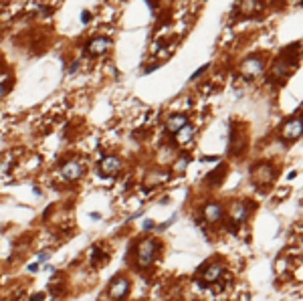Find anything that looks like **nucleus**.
<instances>
[{"label":"nucleus","instance_id":"f257e3e1","mask_svg":"<svg viewBox=\"0 0 303 301\" xmlns=\"http://www.w3.org/2000/svg\"><path fill=\"white\" fill-rule=\"evenodd\" d=\"M160 251L158 239H144L136 245V265L138 269H148V267L156 261V255Z\"/></svg>","mask_w":303,"mask_h":301},{"label":"nucleus","instance_id":"f03ea898","mask_svg":"<svg viewBox=\"0 0 303 301\" xmlns=\"http://www.w3.org/2000/svg\"><path fill=\"white\" fill-rule=\"evenodd\" d=\"M225 275V263L223 261H210L206 263L202 269L198 271V279H200V285L202 287H208V285H214Z\"/></svg>","mask_w":303,"mask_h":301},{"label":"nucleus","instance_id":"7ed1b4c3","mask_svg":"<svg viewBox=\"0 0 303 301\" xmlns=\"http://www.w3.org/2000/svg\"><path fill=\"white\" fill-rule=\"evenodd\" d=\"M129 289H131V283L126 275H115L111 281H109V285H107V295L109 299L113 301H124L127 295H129Z\"/></svg>","mask_w":303,"mask_h":301},{"label":"nucleus","instance_id":"20e7f679","mask_svg":"<svg viewBox=\"0 0 303 301\" xmlns=\"http://www.w3.org/2000/svg\"><path fill=\"white\" fill-rule=\"evenodd\" d=\"M275 166L271 162H259L252 166V170H251V178L252 182H257L259 186H265V184H271L275 180Z\"/></svg>","mask_w":303,"mask_h":301},{"label":"nucleus","instance_id":"39448f33","mask_svg":"<svg viewBox=\"0 0 303 301\" xmlns=\"http://www.w3.org/2000/svg\"><path fill=\"white\" fill-rule=\"evenodd\" d=\"M83 172H85V166H83L81 160L71 158L61 164V178L65 182H77L83 178Z\"/></svg>","mask_w":303,"mask_h":301},{"label":"nucleus","instance_id":"423d86ee","mask_svg":"<svg viewBox=\"0 0 303 301\" xmlns=\"http://www.w3.org/2000/svg\"><path fill=\"white\" fill-rule=\"evenodd\" d=\"M293 69H295V59H291V51H287V53L281 55V57L275 61L273 69H271V79L281 81V79L287 77Z\"/></svg>","mask_w":303,"mask_h":301},{"label":"nucleus","instance_id":"0eeeda50","mask_svg":"<svg viewBox=\"0 0 303 301\" xmlns=\"http://www.w3.org/2000/svg\"><path fill=\"white\" fill-rule=\"evenodd\" d=\"M303 136V113L295 115V118H291L287 124H285L281 127V138L285 142H295L297 138Z\"/></svg>","mask_w":303,"mask_h":301},{"label":"nucleus","instance_id":"6e6552de","mask_svg":"<svg viewBox=\"0 0 303 301\" xmlns=\"http://www.w3.org/2000/svg\"><path fill=\"white\" fill-rule=\"evenodd\" d=\"M122 166H124V162H122L120 156H113V154L103 156V158H101V162H99V174L103 178H113V176L120 174Z\"/></svg>","mask_w":303,"mask_h":301},{"label":"nucleus","instance_id":"1a4fd4ad","mask_svg":"<svg viewBox=\"0 0 303 301\" xmlns=\"http://www.w3.org/2000/svg\"><path fill=\"white\" fill-rule=\"evenodd\" d=\"M228 219H230V226L237 228L241 226L247 219H249V204L243 202V200H234L228 206Z\"/></svg>","mask_w":303,"mask_h":301},{"label":"nucleus","instance_id":"9d476101","mask_svg":"<svg viewBox=\"0 0 303 301\" xmlns=\"http://www.w3.org/2000/svg\"><path fill=\"white\" fill-rule=\"evenodd\" d=\"M263 69H265V65H263V59H261V57H247V59L241 61V65H239L241 75L247 77V79L259 77V75L263 73Z\"/></svg>","mask_w":303,"mask_h":301},{"label":"nucleus","instance_id":"9b49d317","mask_svg":"<svg viewBox=\"0 0 303 301\" xmlns=\"http://www.w3.org/2000/svg\"><path fill=\"white\" fill-rule=\"evenodd\" d=\"M111 45H113V41H111L109 37L99 35V37H93V39L85 45V51H87V55H91V57H101V55H105V53L109 51Z\"/></svg>","mask_w":303,"mask_h":301},{"label":"nucleus","instance_id":"f8f14e48","mask_svg":"<svg viewBox=\"0 0 303 301\" xmlns=\"http://www.w3.org/2000/svg\"><path fill=\"white\" fill-rule=\"evenodd\" d=\"M202 216H204V221L208 225L223 223V219H225L223 204H218V202H214V200H210V202H206L204 206H202Z\"/></svg>","mask_w":303,"mask_h":301},{"label":"nucleus","instance_id":"ddd939ff","mask_svg":"<svg viewBox=\"0 0 303 301\" xmlns=\"http://www.w3.org/2000/svg\"><path fill=\"white\" fill-rule=\"evenodd\" d=\"M188 124V115L186 113H170L166 118V122H164V125H166V131L168 133H176Z\"/></svg>","mask_w":303,"mask_h":301},{"label":"nucleus","instance_id":"4468645a","mask_svg":"<svg viewBox=\"0 0 303 301\" xmlns=\"http://www.w3.org/2000/svg\"><path fill=\"white\" fill-rule=\"evenodd\" d=\"M168 178H170V172H168V170H154V172H150V174L146 176V186H148V188L160 186V184L168 182Z\"/></svg>","mask_w":303,"mask_h":301},{"label":"nucleus","instance_id":"2eb2a0df","mask_svg":"<svg viewBox=\"0 0 303 301\" xmlns=\"http://www.w3.org/2000/svg\"><path fill=\"white\" fill-rule=\"evenodd\" d=\"M228 142H230V154H234L237 156L241 150L245 148L243 144H245V140H243V131L241 129H237V127H232L230 129V138H228Z\"/></svg>","mask_w":303,"mask_h":301},{"label":"nucleus","instance_id":"dca6fc26","mask_svg":"<svg viewBox=\"0 0 303 301\" xmlns=\"http://www.w3.org/2000/svg\"><path fill=\"white\" fill-rule=\"evenodd\" d=\"M194 133H196V127L186 124L178 133H176V144H188L192 138H194Z\"/></svg>","mask_w":303,"mask_h":301},{"label":"nucleus","instance_id":"f3484780","mask_svg":"<svg viewBox=\"0 0 303 301\" xmlns=\"http://www.w3.org/2000/svg\"><path fill=\"white\" fill-rule=\"evenodd\" d=\"M190 162H192V156L186 154V152H182V154L176 158V162H174V170H176L178 174H184V172H186V168L190 166Z\"/></svg>","mask_w":303,"mask_h":301},{"label":"nucleus","instance_id":"a211bd4d","mask_svg":"<svg viewBox=\"0 0 303 301\" xmlns=\"http://www.w3.org/2000/svg\"><path fill=\"white\" fill-rule=\"evenodd\" d=\"M223 176H227V168H225V166H218L214 172H210V174L206 176V182L210 184V186H216V184L223 182Z\"/></svg>","mask_w":303,"mask_h":301},{"label":"nucleus","instance_id":"6ab92c4d","mask_svg":"<svg viewBox=\"0 0 303 301\" xmlns=\"http://www.w3.org/2000/svg\"><path fill=\"white\" fill-rule=\"evenodd\" d=\"M105 259H107V255H103V253H101V249L97 245H93L91 247V263L97 265V261H105Z\"/></svg>","mask_w":303,"mask_h":301},{"label":"nucleus","instance_id":"aec40b11","mask_svg":"<svg viewBox=\"0 0 303 301\" xmlns=\"http://www.w3.org/2000/svg\"><path fill=\"white\" fill-rule=\"evenodd\" d=\"M49 259H50V251L45 249V251H41V253L37 255V261H35V263H39V265H47Z\"/></svg>","mask_w":303,"mask_h":301},{"label":"nucleus","instance_id":"412c9836","mask_svg":"<svg viewBox=\"0 0 303 301\" xmlns=\"http://www.w3.org/2000/svg\"><path fill=\"white\" fill-rule=\"evenodd\" d=\"M174 221H176V214H174V216H170V219H168L166 223H162V225H156V230H158V232H164V230H166L168 226H170Z\"/></svg>","mask_w":303,"mask_h":301},{"label":"nucleus","instance_id":"4be33fe9","mask_svg":"<svg viewBox=\"0 0 303 301\" xmlns=\"http://www.w3.org/2000/svg\"><path fill=\"white\" fill-rule=\"evenodd\" d=\"M79 67H81V61H71L69 63V67H67V73H69V75H73V73H77L79 71Z\"/></svg>","mask_w":303,"mask_h":301},{"label":"nucleus","instance_id":"5701e85b","mask_svg":"<svg viewBox=\"0 0 303 301\" xmlns=\"http://www.w3.org/2000/svg\"><path fill=\"white\" fill-rule=\"evenodd\" d=\"M91 19H93V16H91V12H89V10H83V12H81V16H79V21H81L83 25L91 23Z\"/></svg>","mask_w":303,"mask_h":301},{"label":"nucleus","instance_id":"b1692460","mask_svg":"<svg viewBox=\"0 0 303 301\" xmlns=\"http://www.w3.org/2000/svg\"><path fill=\"white\" fill-rule=\"evenodd\" d=\"M142 228H144L146 232H150V230H154V228H156V223L152 221V219H146V221H144V225H142Z\"/></svg>","mask_w":303,"mask_h":301},{"label":"nucleus","instance_id":"393cba45","mask_svg":"<svg viewBox=\"0 0 303 301\" xmlns=\"http://www.w3.org/2000/svg\"><path fill=\"white\" fill-rule=\"evenodd\" d=\"M10 89V79L8 81H4V83H0V99H2L4 95H6V91Z\"/></svg>","mask_w":303,"mask_h":301},{"label":"nucleus","instance_id":"a878e982","mask_svg":"<svg viewBox=\"0 0 303 301\" xmlns=\"http://www.w3.org/2000/svg\"><path fill=\"white\" fill-rule=\"evenodd\" d=\"M218 160H221V156H202L200 158V162H204V164H214Z\"/></svg>","mask_w":303,"mask_h":301},{"label":"nucleus","instance_id":"bb28decb","mask_svg":"<svg viewBox=\"0 0 303 301\" xmlns=\"http://www.w3.org/2000/svg\"><path fill=\"white\" fill-rule=\"evenodd\" d=\"M208 67H210V65H204V67H200V69H198L196 73H192V77H190V81H194V79H198V77H200L202 73H204V71H208Z\"/></svg>","mask_w":303,"mask_h":301},{"label":"nucleus","instance_id":"cd10ccee","mask_svg":"<svg viewBox=\"0 0 303 301\" xmlns=\"http://www.w3.org/2000/svg\"><path fill=\"white\" fill-rule=\"evenodd\" d=\"M39 269H41V265H39V263H30V265L26 267V271H28V273H37Z\"/></svg>","mask_w":303,"mask_h":301},{"label":"nucleus","instance_id":"c85d7f7f","mask_svg":"<svg viewBox=\"0 0 303 301\" xmlns=\"http://www.w3.org/2000/svg\"><path fill=\"white\" fill-rule=\"evenodd\" d=\"M28 301H45V293H35Z\"/></svg>","mask_w":303,"mask_h":301},{"label":"nucleus","instance_id":"c756f323","mask_svg":"<svg viewBox=\"0 0 303 301\" xmlns=\"http://www.w3.org/2000/svg\"><path fill=\"white\" fill-rule=\"evenodd\" d=\"M89 219H93V221H99V219H101V214H99V212H91V214H89Z\"/></svg>","mask_w":303,"mask_h":301},{"label":"nucleus","instance_id":"7c9ffc66","mask_svg":"<svg viewBox=\"0 0 303 301\" xmlns=\"http://www.w3.org/2000/svg\"><path fill=\"white\" fill-rule=\"evenodd\" d=\"M45 269H47L49 273H55V267H53V265H45Z\"/></svg>","mask_w":303,"mask_h":301}]
</instances>
